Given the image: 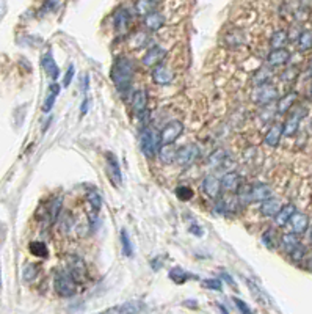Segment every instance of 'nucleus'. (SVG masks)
I'll return each mask as SVG.
<instances>
[{
  "label": "nucleus",
  "instance_id": "obj_1",
  "mask_svg": "<svg viewBox=\"0 0 312 314\" xmlns=\"http://www.w3.org/2000/svg\"><path fill=\"white\" fill-rule=\"evenodd\" d=\"M133 72H135L133 63L127 57H119L115 60L113 66H111V71H110V76H111V80H113V84L116 85L118 91L126 93L129 90L132 85Z\"/></svg>",
  "mask_w": 312,
  "mask_h": 314
},
{
  "label": "nucleus",
  "instance_id": "obj_2",
  "mask_svg": "<svg viewBox=\"0 0 312 314\" xmlns=\"http://www.w3.org/2000/svg\"><path fill=\"white\" fill-rule=\"evenodd\" d=\"M268 198H271V187L263 182H256L238 190V201L246 204L259 203V201L262 203V201H265Z\"/></svg>",
  "mask_w": 312,
  "mask_h": 314
},
{
  "label": "nucleus",
  "instance_id": "obj_3",
  "mask_svg": "<svg viewBox=\"0 0 312 314\" xmlns=\"http://www.w3.org/2000/svg\"><path fill=\"white\" fill-rule=\"evenodd\" d=\"M53 287H55V292L60 297H65V299H69V297H74L77 294V283L71 278V275L66 270L55 272Z\"/></svg>",
  "mask_w": 312,
  "mask_h": 314
},
{
  "label": "nucleus",
  "instance_id": "obj_4",
  "mask_svg": "<svg viewBox=\"0 0 312 314\" xmlns=\"http://www.w3.org/2000/svg\"><path fill=\"white\" fill-rule=\"evenodd\" d=\"M251 99L259 106H268L278 99V88L270 84L258 85L251 93Z\"/></svg>",
  "mask_w": 312,
  "mask_h": 314
},
{
  "label": "nucleus",
  "instance_id": "obj_5",
  "mask_svg": "<svg viewBox=\"0 0 312 314\" xmlns=\"http://www.w3.org/2000/svg\"><path fill=\"white\" fill-rule=\"evenodd\" d=\"M199 156V146L195 143L183 144V146L178 148V154H176V164L179 167H190Z\"/></svg>",
  "mask_w": 312,
  "mask_h": 314
},
{
  "label": "nucleus",
  "instance_id": "obj_6",
  "mask_svg": "<svg viewBox=\"0 0 312 314\" xmlns=\"http://www.w3.org/2000/svg\"><path fill=\"white\" fill-rule=\"evenodd\" d=\"M182 132H183V124L181 121H170L162 129V132H160V137H158L160 146H162V144H173L182 135Z\"/></svg>",
  "mask_w": 312,
  "mask_h": 314
},
{
  "label": "nucleus",
  "instance_id": "obj_7",
  "mask_svg": "<svg viewBox=\"0 0 312 314\" xmlns=\"http://www.w3.org/2000/svg\"><path fill=\"white\" fill-rule=\"evenodd\" d=\"M157 144H158V137L153 131L145 129V131L140 134V146H141L143 154H145L146 157L153 159L156 156Z\"/></svg>",
  "mask_w": 312,
  "mask_h": 314
},
{
  "label": "nucleus",
  "instance_id": "obj_8",
  "mask_svg": "<svg viewBox=\"0 0 312 314\" xmlns=\"http://www.w3.org/2000/svg\"><path fill=\"white\" fill-rule=\"evenodd\" d=\"M305 118V109H297L293 110L292 114L287 116L286 123L283 124V135L286 137H293L295 134L298 132L301 119Z\"/></svg>",
  "mask_w": 312,
  "mask_h": 314
},
{
  "label": "nucleus",
  "instance_id": "obj_9",
  "mask_svg": "<svg viewBox=\"0 0 312 314\" xmlns=\"http://www.w3.org/2000/svg\"><path fill=\"white\" fill-rule=\"evenodd\" d=\"M107 173H108L110 181L113 182L116 187L121 186L123 184V173H121V168H119L118 159L113 152H107Z\"/></svg>",
  "mask_w": 312,
  "mask_h": 314
},
{
  "label": "nucleus",
  "instance_id": "obj_10",
  "mask_svg": "<svg viewBox=\"0 0 312 314\" xmlns=\"http://www.w3.org/2000/svg\"><path fill=\"white\" fill-rule=\"evenodd\" d=\"M71 278H73L76 283H80V281L85 280L86 270H85V262L82 257L78 256H71L69 257V264H68V270H66Z\"/></svg>",
  "mask_w": 312,
  "mask_h": 314
},
{
  "label": "nucleus",
  "instance_id": "obj_11",
  "mask_svg": "<svg viewBox=\"0 0 312 314\" xmlns=\"http://www.w3.org/2000/svg\"><path fill=\"white\" fill-rule=\"evenodd\" d=\"M201 189L204 192V195L210 200H217L220 197V192H221V182L218 178H215V176H206L201 182Z\"/></svg>",
  "mask_w": 312,
  "mask_h": 314
},
{
  "label": "nucleus",
  "instance_id": "obj_12",
  "mask_svg": "<svg viewBox=\"0 0 312 314\" xmlns=\"http://www.w3.org/2000/svg\"><path fill=\"white\" fill-rule=\"evenodd\" d=\"M207 165L210 168H215V170H228V168L233 167V164H231V156L226 151H221V149L213 152L209 157V160H207Z\"/></svg>",
  "mask_w": 312,
  "mask_h": 314
},
{
  "label": "nucleus",
  "instance_id": "obj_13",
  "mask_svg": "<svg viewBox=\"0 0 312 314\" xmlns=\"http://www.w3.org/2000/svg\"><path fill=\"white\" fill-rule=\"evenodd\" d=\"M221 189L226 192H238L242 187V179H240V174L235 171H226L223 174V178L220 179Z\"/></svg>",
  "mask_w": 312,
  "mask_h": 314
},
{
  "label": "nucleus",
  "instance_id": "obj_14",
  "mask_svg": "<svg viewBox=\"0 0 312 314\" xmlns=\"http://www.w3.org/2000/svg\"><path fill=\"white\" fill-rule=\"evenodd\" d=\"M165 55H166L165 49H162V47H158V46H154V47H151L145 57H143V64L148 68H153V66L156 68V66H158V63L165 58Z\"/></svg>",
  "mask_w": 312,
  "mask_h": 314
},
{
  "label": "nucleus",
  "instance_id": "obj_15",
  "mask_svg": "<svg viewBox=\"0 0 312 314\" xmlns=\"http://www.w3.org/2000/svg\"><path fill=\"white\" fill-rule=\"evenodd\" d=\"M290 229L293 234H303V232H306L308 227H309V217L306 214H303V212H295L292 215V219H290Z\"/></svg>",
  "mask_w": 312,
  "mask_h": 314
},
{
  "label": "nucleus",
  "instance_id": "obj_16",
  "mask_svg": "<svg viewBox=\"0 0 312 314\" xmlns=\"http://www.w3.org/2000/svg\"><path fill=\"white\" fill-rule=\"evenodd\" d=\"M173 79H174L173 71L163 66V64H158V66L153 69V80L157 85H162V86L170 85L173 82Z\"/></svg>",
  "mask_w": 312,
  "mask_h": 314
},
{
  "label": "nucleus",
  "instance_id": "obj_17",
  "mask_svg": "<svg viewBox=\"0 0 312 314\" xmlns=\"http://www.w3.org/2000/svg\"><path fill=\"white\" fill-rule=\"evenodd\" d=\"M290 60V52L286 49H273L267 55V64L268 66H283Z\"/></svg>",
  "mask_w": 312,
  "mask_h": 314
},
{
  "label": "nucleus",
  "instance_id": "obj_18",
  "mask_svg": "<svg viewBox=\"0 0 312 314\" xmlns=\"http://www.w3.org/2000/svg\"><path fill=\"white\" fill-rule=\"evenodd\" d=\"M41 64H43V69L46 71V74L49 76L52 80H57L58 76H60V68H58V64L57 61H55L53 58V55L52 52H46L43 55V60H41Z\"/></svg>",
  "mask_w": 312,
  "mask_h": 314
},
{
  "label": "nucleus",
  "instance_id": "obj_19",
  "mask_svg": "<svg viewBox=\"0 0 312 314\" xmlns=\"http://www.w3.org/2000/svg\"><path fill=\"white\" fill-rule=\"evenodd\" d=\"M281 139H283V124L275 123L273 126H270L265 137H263V143L270 148H276Z\"/></svg>",
  "mask_w": 312,
  "mask_h": 314
},
{
  "label": "nucleus",
  "instance_id": "obj_20",
  "mask_svg": "<svg viewBox=\"0 0 312 314\" xmlns=\"http://www.w3.org/2000/svg\"><path fill=\"white\" fill-rule=\"evenodd\" d=\"M148 107V93L145 90H137L132 96V109L135 115L141 116L146 112Z\"/></svg>",
  "mask_w": 312,
  "mask_h": 314
},
{
  "label": "nucleus",
  "instance_id": "obj_21",
  "mask_svg": "<svg viewBox=\"0 0 312 314\" xmlns=\"http://www.w3.org/2000/svg\"><path fill=\"white\" fill-rule=\"evenodd\" d=\"M298 101V93L297 91H290L284 94L281 99L278 101V106H276V112L278 115H286L287 112H290V109L295 106V102Z\"/></svg>",
  "mask_w": 312,
  "mask_h": 314
},
{
  "label": "nucleus",
  "instance_id": "obj_22",
  "mask_svg": "<svg viewBox=\"0 0 312 314\" xmlns=\"http://www.w3.org/2000/svg\"><path fill=\"white\" fill-rule=\"evenodd\" d=\"M60 211H61V198H53L51 200L49 203L46 204L44 207V219L47 223H53L55 220L58 219L60 215Z\"/></svg>",
  "mask_w": 312,
  "mask_h": 314
},
{
  "label": "nucleus",
  "instance_id": "obj_23",
  "mask_svg": "<svg viewBox=\"0 0 312 314\" xmlns=\"http://www.w3.org/2000/svg\"><path fill=\"white\" fill-rule=\"evenodd\" d=\"M295 212H297V207H295V204H292V203H287V204L281 206L279 212L275 215V223L278 225V227H286V225L290 222L292 215Z\"/></svg>",
  "mask_w": 312,
  "mask_h": 314
},
{
  "label": "nucleus",
  "instance_id": "obj_24",
  "mask_svg": "<svg viewBox=\"0 0 312 314\" xmlns=\"http://www.w3.org/2000/svg\"><path fill=\"white\" fill-rule=\"evenodd\" d=\"M129 26H130V14L123 8V10H119L115 14V29L119 35H124L129 30Z\"/></svg>",
  "mask_w": 312,
  "mask_h": 314
},
{
  "label": "nucleus",
  "instance_id": "obj_25",
  "mask_svg": "<svg viewBox=\"0 0 312 314\" xmlns=\"http://www.w3.org/2000/svg\"><path fill=\"white\" fill-rule=\"evenodd\" d=\"M143 26H145L149 31H157L165 26V18L158 11H154V13L145 16Z\"/></svg>",
  "mask_w": 312,
  "mask_h": 314
},
{
  "label": "nucleus",
  "instance_id": "obj_26",
  "mask_svg": "<svg viewBox=\"0 0 312 314\" xmlns=\"http://www.w3.org/2000/svg\"><path fill=\"white\" fill-rule=\"evenodd\" d=\"M86 200H88V203H90V206H91L90 219H91V222H94V214L98 215V212L101 211V207H102V197L99 195V192L96 189H88L86 190Z\"/></svg>",
  "mask_w": 312,
  "mask_h": 314
},
{
  "label": "nucleus",
  "instance_id": "obj_27",
  "mask_svg": "<svg viewBox=\"0 0 312 314\" xmlns=\"http://www.w3.org/2000/svg\"><path fill=\"white\" fill-rule=\"evenodd\" d=\"M158 159L162 160V164L170 165L176 162V154H178V148H174V144H162L158 149Z\"/></svg>",
  "mask_w": 312,
  "mask_h": 314
},
{
  "label": "nucleus",
  "instance_id": "obj_28",
  "mask_svg": "<svg viewBox=\"0 0 312 314\" xmlns=\"http://www.w3.org/2000/svg\"><path fill=\"white\" fill-rule=\"evenodd\" d=\"M300 237L297 234H293V232H286V234L281 236V239H279V245H281V248L286 252V253H292L295 248H297L300 245Z\"/></svg>",
  "mask_w": 312,
  "mask_h": 314
},
{
  "label": "nucleus",
  "instance_id": "obj_29",
  "mask_svg": "<svg viewBox=\"0 0 312 314\" xmlns=\"http://www.w3.org/2000/svg\"><path fill=\"white\" fill-rule=\"evenodd\" d=\"M279 209H281V203H279L278 198H273V197L260 203V212L265 217H275L279 212Z\"/></svg>",
  "mask_w": 312,
  "mask_h": 314
},
{
  "label": "nucleus",
  "instance_id": "obj_30",
  "mask_svg": "<svg viewBox=\"0 0 312 314\" xmlns=\"http://www.w3.org/2000/svg\"><path fill=\"white\" fill-rule=\"evenodd\" d=\"M170 278L174 281L176 285H182V283H187L188 280H198V277H195V275H191V273H188L187 270H183V269H181V267H174V269H171V272H170Z\"/></svg>",
  "mask_w": 312,
  "mask_h": 314
},
{
  "label": "nucleus",
  "instance_id": "obj_31",
  "mask_svg": "<svg viewBox=\"0 0 312 314\" xmlns=\"http://www.w3.org/2000/svg\"><path fill=\"white\" fill-rule=\"evenodd\" d=\"M287 41H289V33L286 30H276L270 38V44L273 49H284Z\"/></svg>",
  "mask_w": 312,
  "mask_h": 314
},
{
  "label": "nucleus",
  "instance_id": "obj_32",
  "mask_svg": "<svg viewBox=\"0 0 312 314\" xmlns=\"http://www.w3.org/2000/svg\"><path fill=\"white\" fill-rule=\"evenodd\" d=\"M157 6H158V3L154 2V0H140V2L133 5L137 14H141V16H148L151 13H154Z\"/></svg>",
  "mask_w": 312,
  "mask_h": 314
},
{
  "label": "nucleus",
  "instance_id": "obj_33",
  "mask_svg": "<svg viewBox=\"0 0 312 314\" xmlns=\"http://www.w3.org/2000/svg\"><path fill=\"white\" fill-rule=\"evenodd\" d=\"M58 94H60V85L58 84H52L51 88H49V94L46 96V102L43 106V110L46 112V114L52 110L53 104H55V99L58 98Z\"/></svg>",
  "mask_w": 312,
  "mask_h": 314
},
{
  "label": "nucleus",
  "instance_id": "obj_34",
  "mask_svg": "<svg viewBox=\"0 0 312 314\" xmlns=\"http://www.w3.org/2000/svg\"><path fill=\"white\" fill-rule=\"evenodd\" d=\"M119 239H121V252L124 256L130 257L133 255V247L130 242V237H129V232L127 229H121V234H119Z\"/></svg>",
  "mask_w": 312,
  "mask_h": 314
},
{
  "label": "nucleus",
  "instance_id": "obj_35",
  "mask_svg": "<svg viewBox=\"0 0 312 314\" xmlns=\"http://www.w3.org/2000/svg\"><path fill=\"white\" fill-rule=\"evenodd\" d=\"M28 250L30 253L33 256H38V257H47V255H49V252H47V247L44 242H41V240H33V242H30L28 245Z\"/></svg>",
  "mask_w": 312,
  "mask_h": 314
},
{
  "label": "nucleus",
  "instance_id": "obj_36",
  "mask_svg": "<svg viewBox=\"0 0 312 314\" xmlns=\"http://www.w3.org/2000/svg\"><path fill=\"white\" fill-rule=\"evenodd\" d=\"M143 310H145V303L140 300H129L123 303L124 314H140Z\"/></svg>",
  "mask_w": 312,
  "mask_h": 314
},
{
  "label": "nucleus",
  "instance_id": "obj_37",
  "mask_svg": "<svg viewBox=\"0 0 312 314\" xmlns=\"http://www.w3.org/2000/svg\"><path fill=\"white\" fill-rule=\"evenodd\" d=\"M312 47V31L305 30L298 35V49L301 52H306Z\"/></svg>",
  "mask_w": 312,
  "mask_h": 314
},
{
  "label": "nucleus",
  "instance_id": "obj_38",
  "mask_svg": "<svg viewBox=\"0 0 312 314\" xmlns=\"http://www.w3.org/2000/svg\"><path fill=\"white\" fill-rule=\"evenodd\" d=\"M38 275H39V265L38 264L28 262L26 267H24L22 277H24V280H26V281H33Z\"/></svg>",
  "mask_w": 312,
  "mask_h": 314
},
{
  "label": "nucleus",
  "instance_id": "obj_39",
  "mask_svg": "<svg viewBox=\"0 0 312 314\" xmlns=\"http://www.w3.org/2000/svg\"><path fill=\"white\" fill-rule=\"evenodd\" d=\"M262 244L265 245L268 250H273V248H276L278 245V239H276V234L273 229H267L265 232L262 234Z\"/></svg>",
  "mask_w": 312,
  "mask_h": 314
},
{
  "label": "nucleus",
  "instance_id": "obj_40",
  "mask_svg": "<svg viewBox=\"0 0 312 314\" xmlns=\"http://www.w3.org/2000/svg\"><path fill=\"white\" fill-rule=\"evenodd\" d=\"M270 76H271L270 68L263 66V68H260L258 72H256V76L253 77V82L256 84V86H258V85H263V84H268Z\"/></svg>",
  "mask_w": 312,
  "mask_h": 314
},
{
  "label": "nucleus",
  "instance_id": "obj_41",
  "mask_svg": "<svg viewBox=\"0 0 312 314\" xmlns=\"http://www.w3.org/2000/svg\"><path fill=\"white\" fill-rule=\"evenodd\" d=\"M203 286L206 289H210V291L215 292H221L223 291V281L218 278H209V280H203Z\"/></svg>",
  "mask_w": 312,
  "mask_h": 314
},
{
  "label": "nucleus",
  "instance_id": "obj_42",
  "mask_svg": "<svg viewBox=\"0 0 312 314\" xmlns=\"http://www.w3.org/2000/svg\"><path fill=\"white\" fill-rule=\"evenodd\" d=\"M176 195H178V198L181 201H190L195 197V192L187 186H179L178 189H176Z\"/></svg>",
  "mask_w": 312,
  "mask_h": 314
},
{
  "label": "nucleus",
  "instance_id": "obj_43",
  "mask_svg": "<svg viewBox=\"0 0 312 314\" xmlns=\"http://www.w3.org/2000/svg\"><path fill=\"white\" fill-rule=\"evenodd\" d=\"M305 256H306V247L300 244V245L290 253V259H292L293 262H301L303 257H305Z\"/></svg>",
  "mask_w": 312,
  "mask_h": 314
},
{
  "label": "nucleus",
  "instance_id": "obj_44",
  "mask_svg": "<svg viewBox=\"0 0 312 314\" xmlns=\"http://www.w3.org/2000/svg\"><path fill=\"white\" fill-rule=\"evenodd\" d=\"M233 302L235 303V307L238 308V311L242 313V314H253L251 308L248 307V305H246L243 300H240V299H237V297H234V299H233Z\"/></svg>",
  "mask_w": 312,
  "mask_h": 314
},
{
  "label": "nucleus",
  "instance_id": "obj_45",
  "mask_svg": "<svg viewBox=\"0 0 312 314\" xmlns=\"http://www.w3.org/2000/svg\"><path fill=\"white\" fill-rule=\"evenodd\" d=\"M74 72H76V68H74V64L71 63V66L68 68V72L65 76V80H63V85H65V86L71 85V82H73V79H74Z\"/></svg>",
  "mask_w": 312,
  "mask_h": 314
},
{
  "label": "nucleus",
  "instance_id": "obj_46",
  "mask_svg": "<svg viewBox=\"0 0 312 314\" xmlns=\"http://www.w3.org/2000/svg\"><path fill=\"white\" fill-rule=\"evenodd\" d=\"M96 314H124V311H123V305H116V307L107 308V310H104L101 313H96Z\"/></svg>",
  "mask_w": 312,
  "mask_h": 314
},
{
  "label": "nucleus",
  "instance_id": "obj_47",
  "mask_svg": "<svg viewBox=\"0 0 312 314\" xmlns=\"http://www.w3.org/2000/svg\"><path fill=\"white\" fill-rule=\"evenodd\" d=\"M221 278L225 280L226 283H229V285L233 286V287H235V289H237V283H235V281H234L233 278H231V275H228V273H225V272H223V273H221Z\"/></svg>",
  "mask_w": 312,
  "mask_h": 314
},
{
  "label": "nucleus",
  "instance_id": "obj_48",
  "mask_svg": "<svg viewBox=\"0 0 312 314\" xmlns=\"http://www.w3.org/2000/svg\"><path fill=\"white\" fill-rule=\"evenodd\" d=\"M86 112H88V98H85V99H83L82 107H80V114H82V115H85Z\"/></svg>",
  "mask_w": 312,
  "mask_h": 314
},
{
  "label": "nucleus",
  "instance_id": "obj_49",
  "mask_svg": "<svg viewBox=\"0 0 312 314\" xmlns=\"http://www.w3.org/2000/svg\"><path fill=\"white\" fill-rule=\"evenodd\" d=\"M190 232H193V234H196V236H203V229L199 227H196V225H193V228H190Z\"/></svg>",
  "mask_w": 312,
  "mask_h": 314
},
{
  "label": "nucleus",
  "instance_id": "obj_50",
  "mask_svg": "<svg viewBox=\"0 0 312 314\" xmlns=\"http://www.w3.org/2000/svg\"><path fill=\"white\" fill-rule=\"evenodd\" d=\"M218 308L221 310V313H223V314H229V313H228V310H226L225 307H223V305H220V303H218Z\"/></svg>",
  "mask_w": 312,
  "mask_h": 314
},
{
  "label": "nucleus",
  "instance_id": "obj_51",
  "mask_svg": "<svg viewBox=\"0 0 312 314\" xmlns=\"http://www.w3.org/2000/svg\"><path fill=\"white\" fill-rule=\"evenodd\" d=\"M0 291H2V269H0Z\"/></svg>",
  "mask_w": 312,
  "mask_h": 314
},
{
  "label": "nucleus",
  "instance_id": "obj_52",
  "mask_svg": "<svg viewBox=\"0 0 312 314\" xmlns=\"http://www.w3.org/2000/svg\"><path fill=\"white\" fill-rule=\"evenodd\" d=\"M309 270H311V272H312V259H311V261H309Z\"/></svg>",
  "mask_w": 312,
  "mask_h": 314
},
{
  "label": "nucleus",
  "instance_id": "obj_53",
  "mask_svg": "<svg viewBox=\"0 0 312 314\" xmlns=\"http://www.w3.org/2000/svg\"><path fill=\"white\" fill-rule=\"evenodd\" d=\"M309 69L312 71V60H311V66H309Z\"/></svg>",
  "mask_w": 312,
  "mask_h": 314
},
{
  "label": "nucleus",
  "instance_id": "obj_54",
  "mask_svg": "<svg viewBox=\"0 0 312 314\" xmlns=\"http://www.w3.org/2000/svg\"><path fill=\"white\" fill-rule=\"evenodd\" d=\"M311 240H312V227H311Z\"/></svg>",
  "mask_w": 312,
  "mask_h": 314
},
{
  "label": "nucleus",
  "instance_id": "obj_55",
  "mask_svg": "<svg viewBox=\"0 0 312 314\" xmlns=\"http://www.w3.org/2000/svg\"><path fill=\"white\" fill-rule=\"evenodd\" d=\"M311 98H312V86H311Z\"/></svg>",
  "mask_w": 312,
  "mask_h": 314
}]
</instances>
